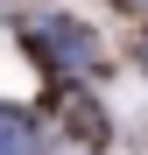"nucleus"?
Wrapping results in <instances>:
<instances>
[{
    "label": "nucleus",
    "mask_w": 148,
    "mask_h": 155,
    "mask_svg": "<svg viewBox=\"0 0 148 155\" xmlns=\"http://www.w3.org/2000/svg\"><path fill=\"white\" fill-rule=\"evenodd\" d=\"M106 148V120H99L85 99H64L35 134H28V155H99Z\"/></svg>",
    "instance_id": "nucleus-1"
},
{
    "label": "nucleus",
    "mask_w": 148,
    "mask_h": 155,
    "mask_svg": "<svg viewBox=\"0 0 148 155\" xmlns=\"http://www.w3.org/2000/svg\"><path fill=\"white\" fill-rule=\"evenodd\" d=\"M0 155H28V127L14 113H0Z\"/></svg>",
    "instance_id": "nucleus-2"
},
{
    "label": "nucleus",
    "mask_w": 148,
    "mask_h": 155,
    "mask_svg": "<svg viewBox=\"0 0 148 155\" xmlns=\"http://www.w3.org/2000/svg\"><path fill=\"white\" fill-rule=\"evenodd\" d=\"M120 7H127V14H148V0H120Z\"/></svg>",
    "instance_id": "nucleus-3"
}]
</instances>
